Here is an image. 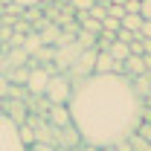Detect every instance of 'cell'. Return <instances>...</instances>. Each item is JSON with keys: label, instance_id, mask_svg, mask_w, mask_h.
<instances>
[{"label": "cell", "instance_id": "1", "mask_svg": "<svg viewBox=\"0 0 151 151\" xmlns=\"http://www.w3.org/2000/svg\"><path fill=\"white\" fill-rule=\"evenodd\" d=\"M67 111L84 145L111 148L128 139L142 122V99L134 93L128 76L93 73L73 81Z\"/></svg>", "mask_w": 151, "mask_h": 151}, {"label": "cell", "instance_id": "2", "mask_svg": "<svg viewBox=\"0 0 151 151\" xmlns=\"http://www.w3.org/2000/svg\"><path fill=\"white\" fill-rule=\"evenodd\" d=\"M44 96H47L50 105H67L70 96H73V81H70V76H50Z\"/></svg>", "mask_w": 151, "mask_h": 151}, {"label": "cell", "instance_id": "3", "mask_svg": "<svg viewBox=\"0 0 151 151\" xmlns=\"http://www.w3.org/2000/svg\"><path fill=\"white\" fill-rule=\"evenodd\" d=\"M0 151H29L18 137V122H12L0 111Z\"/></svg>", "mask_w": 151, "mask_h": 151}, {"label": "cell", "instance_id": "4", "mask_svg": "<svg viewBox=\"0 0 151 151\" xmlns=\"http://www.w3.org/2000/svg\"><path fill=\"white\" fill-rule=\"evenodd\" d=\"M50 76L52 70H47V67H29V78H26V90L35 96H44L47 90V81H50Z\"/></svg>", "mask_w": 151, "mask_h": 151}, {"label": "cell", "instance_id": "5", "mask_svg": "<svg viewBox=\"0 0 151 151\" xmlns=\"http://www.w3.org/2000/svg\"><path fill=\"white\" fill-rule=\"evenodd\" d=\"M96 52H99V50H93V47H90V50H81V52H78V58H76L73 64H70V67H73L70 73H73V76H78V78H84V76H93Z\"/></svg>", "mask_w": 151, "mask_h": 151}, {"label": "cell", "instance_id": "6", "mask_svg": "<svg viewBox=\"0 0 151 151\" xmlns=\"http://www.w3.org/2000/svg\"><path fill=\"white\" fill-rule=\"evenodd\" d=\"M148 64H145V55H128L125 61V76L128 78H137V76H145Z\"/></svg>", "mask_w": 151, "mask_h": 151}, {"label": "cell", "instance_id": "7", "mask_svg": "<svg viewBox=\"0 0 151 151\" xmlns=\"http://www.w3.org/2000/svg\"><path fill=\"white\" fill-rule=\"evenodd\" d=\"M50 119H52V125H58V128H70V125H73V122H70V111H67V105H52Z\"/></svg>", "mask_w": 151, "mask_h": 151}, {"label": "cell", "instance_id": "8", "mask_svg": "<svg viewBox=\"0 0 151 151\" xmlns=\"http://www.w3.org/2000/svg\"><path fill=\"white\" fill-rule=\"evenodd\" d=\"M108 52H111L113 61H119V64H122V61H128V55H131V47H128V44H122V41H113L111 47H108Z\"/></svg>", "mask_w": 151, "mask_h": 151}, {"label": "cell", "instance_id": "9", "mask_svg": "<svg viewBox=\"0 0 151 151\" xmlns=\"http://www.w3.org/2000/svg\"><path fill=\"white\" fill-rule=\"evenodd\" d=\"M18 137H20V142H23L26 148H32V145L38 142V137H35V128H32L29 122H20V125H18Z\"/></svg>", "mask_w": 151, "mask_h": 151}, {"label": "cell", "instance_id": "10", "mask_svg": "<svg viewBox=\"0 0 151 151\" xmlns=\"http://www.w3.org/2000/svg\"><path fill=\"white\" fill-rule=\"evenodd\" d=\"M3 113H6L12 122H18V125H20V122H23V102H9V105L3 108Z\"/></svg>", "mask_w": 151, "mask_h": 151}, {"label": "cell", "instance_id": "11", "mask_svg": "<svg viewBox=\"0 0 151 151\" xmlns=\"http://www.w3.org/2000/svg\"><path fill=\"white\" fill-rule=\"evenodd\" d=\"M139 26H142V18H139L137 12H125V18H122V29H131V32H139Z\"/></svg>", "mask_w": 151, "mask_h": 151}, {"label": "cell", "instance_id": "12", "mask_svg": "<svg viewBox=\"0 0 151 151\" xmlns=\"http://www.w3.org/2000/svg\"><path fill=\"white\" fill-rule=\"evenodd\" d=\"M9 78H12V84H18V87H26V78H29V67H12Z\"/></svg>", "mask_w": 151, "mask_h": 151}, {"label": "cell", "instance_id": "13", "mask_svg": "<svg viewBox=\"0 0 151 151\" xmlns=\"http://www.w3.org/2000/svg\"><path fill=\"white\" fill-rule=\"evenodd\" d=\"M41 44H44V41H41L38 35H29L26 41H23V52H38V50H41Z\"/></svg>", "mask_w": 151, "mask_h": 151}, {"label": "cell", "instance_id": "14", "mask_svg": "<svg viewBox=\"0 0 151 151\" xmlns=\"http://www.w3.org/2000/svg\"><path fill=\"white\" fill-rule=\"evenodd\" d=\"M102 29H108V32H119V29H122V20H116V18H111V15H105Z\"/></svg>", "mask_w": 151, "mask_h": 151}, {"label": "cell", "instance_id": "15", "mask_svg": "<svg viewBox=\"0 0 151 151\" xmlns=\"http://www.w3.org/2000/svg\"><path fill=\"white\" fill-rule=\"evenodd\" d=\"M108 15L116 18V20H122V18H125V6H113V3H108Z\"/></svg>", "mask_w": 151, "mask_h": 151}, {"label": "cell", "instance_id": "16", "mask_svg": "<svg viewBox=\"0 0 151 151\" xmlns=\"http://www.w3.org/2000/svg\"><path fill=\"white\" fill-rule=\"evenodd\" d=\"M134 38H137V32H131V29H119L116 32V41H122V44H131Z\"/></svg>", "mask_w": 151, "mask_h": 151}, {"label": "cell", "instance_id": "17", "mask_svg": "<svg viewBox=\"0 0 151 151\" xmlns=\"http://www.w3.org/2000/svg\"><path fill=\"white\" fill-rule=\"evenodd\" d=\"M139 18L151 20V0H139Z\"/></svg>", "mask_w": 151, "mask_h": 151}, {"label": "cell", "instance_id": "18", "mask_svg": "<svg viewBox=\"0 0 151 151\" xmlns=\"http://www.w3.org/2000/svg\"><path fill=\"white\" fill-rule=\"evenodd\" d=\"M137 38H142V41H151V20H142V26H139Z\"/></svg>", "mask_w": 151, "mask_h": 151}, {"label": "cell", "instance_id": "19", "mask_svg": "<svg viewBox=\"0 0 151 151\" xmlns=\"http://www.w3.org/2000/svg\"><path fill=\"white\" fill-rule=\"evenodd\" d=\"M93 3H96V0H73V9H76V12H90Z\"/></svg>", "mask_w": 151, "mask_h": 151}, {"label": "cell", "instance_id": "20", "mask_svg": "<svg viewBox=\"0 0 151 151\" xmlns=\"http://www.w3.org/2000/svg\"><path fill=\"white\" fill-rule=\"evenodd\" d=\"M0 96H12V84L6 76H0Z\"/></svg>", "mask_w": 151, "mask_h": 151}, {"label": "cell", "instance_id": "21", "mask_svg": "<svg viewBox=\"0 0 151 151\" xmlns=\"http://www.w3.org/2000/svg\"><path fill=\"white\" fill-rule=\"evenodd\" d=\"M125 12H137L139 15V0H125Z\"/></svg>", "mask_w": 151, "mask_h": 151}, {"label": "cell", "instance_id": "22", "mask_svg": "<svg viewBox=\"0 0 151 151\" xmlns=\"http://www.w3.org/2000/svg\"><path fill=\"white\" fill-rule=\"evenodd\" d=\"M15 6H20V9H29V6H38L41 0H12Z\"/></svg>", "mask_w": 151, "mask_h": 151}, {"label": "cell", "instance_id": "23", "mask_svg": "<svg viewBox=\"0 0 151 151\" xmlns=\"http://www.w3.org/2000/svg\"><path fill=\"white\" fill-rule=\"evenodd\" d=\"M29 151H55V148H52L50 142H35V145H32Z\"/></svg>", "mask_w": 151, "mask_h": 151}, {"label": "cell", "instance_id": "24", "mask_svg": "<svg viewBox=\"0 0 151 151\" xmlns=\"http://www.w3.org/2000/svg\"><path fill=\"white\" fill-rule=\"evenodd\" d=\"M6 70H9V58L0 55V76H6Z\"/></svg>", "mask_w": 151, "mask_h": 151}, {"label": "cell", "instance_id": "25", "mask_svg": "<svg viewBox=\"0 0 151 151\" xmlns=\"http://www.w3.org/2000/svg\"><path fill=\"white\" fill-rule=\"evenodd\" d=\"M96 3H105V6H108V0H96Z\"/></svg>", "mask_w": 151, "mask_h": 151}, {"label": "cell", "instance_id": "26", "mask_svg": "<svg viewBox=\"0 0 151 151\" xmlns=\"http://www.w3.org/2000/svg\"><path fill=\"white\" fill-rule=\"evenodd\" d=\"M0 3H12V0H0Z\"/></svg>", "mask_w": 151, "mask_h": 151}]
</instances>
